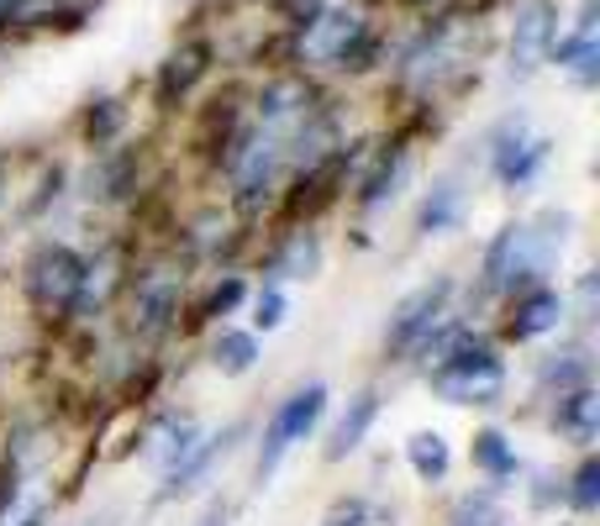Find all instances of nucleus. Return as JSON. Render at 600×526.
I'll use <instances>...</instances> for the list:
<instances>
[{
	"label": "nucleus",
	"mask_w": 600,
	"mask_h": 526,
	"mask_svg": "<svg viewBox=\"0 0 600 526\" xmlns=\"http://www.w3.org/2000/svg\"><path fill=\"white\" fill-rule=\"evenodd\" d=\"M548 59L559 63V69H569L580 90H596V84H600V38H580V32H569V38H553Z\"/></svg>",
	"instance_id": "f3484780"
},
{
	"label": "nucleus",
	"mask_w": 600,
	"mask_h": 526,
	"mask_svg": "<svg viewBox=\"0 0 600 526\" xmlns=\"http://www.w3.org/2000/svg\"><path fill=\"white\" fill-rule=\"evenodd\" d=\"M290 316V301H284L280 284H263L259 301H253V332H274V326Z\"/></svg>",
	"instance_id": "bb28decb"
},
{
	"label": "nucleus",
	"mask_w": 600,
	"mask_h": 526,
	"mask_svg": "<svg viewBox=\"0 0 600 526\" xmlns=\"http://www.w3.org/2000/svg\"><path fill=\"white\" fill-rule=\"evenodd\" d=\"M474 464H480L490 479H511V474H517V453H511V443L500 437L496 426H484V432H474Z\"/></svg>",
	"instance_id": "5701e85b"
},
{
	"label": "nucleus",
	"mask_w": 600,
	"mask_h": 526,
	"mask_svg": "<svg viewBox=\"0 0 600 526\" xmlns=\"http://www.w3.org/2000/svg\"><path fill=\"white\" fill-rule=\"evenodd\" d=\"M11 526H48V506H32L27 516H17Z\"/></svg>",
	"instance_id": "7c9ffc66"
},
{
	"label": "nucleus",
	"mask_w": 600,
	"mask_h": 526,
	"mask_svg": "<svg viewBox=\"0 0 600 526\" xmlns=\"http://www.w3.org/2000/svg\"><path fill=\"white\" fill-rule=\"evenodd\" d=\"M459 216H463V184L459 180H438L427 195H421L417 232H453Z\"/></svg>",
	"instance_id": "a211bd4d"
},
{
	"label": "nucleus",
	"mask_w": 600,
	"mask_h": 526,
	"mask_svg": "<svg viewBox=\"0 0 600 526\" xmlns=\"http://www.w3.org/2000/svg\"><path fill=\"white\" fill-rule=\"evenodd\" d=\"M321 526H369V500L348 495V500H338V506L327 510V522Z\"/></svg>",
	"instance_id": "c85d7f7f"
},
{
	"label": "nucleus",
	"mask_w": 600,
	"mask_h": 526,
	"mask_svg": "<svg viewBox=\"0 0 600 526\" xmlns=\"http://www.w3.org/2000/svg\"><path fill=\"white\" fill-rule=\"evenodd\" d=\"M427 380H432V390L442 401L453 405H496L500 390H506V364H500V353L484 337L459 332L448 343V353L427 368Z\"/></svg>",
	"instance_id": "f03ea898"
},
{
	"label": "nucleus",
	"mask_w": 600,
	"mask_h": 526,
	"mask_svg": "<svg viewBox=\"0 0 600 526\" xmlns=\"http://www.w3.org/2000/svg\"><path fill=\"white\" fill-rule=\"evenodd\" d=\"M242 295H248V284H242L238 274H227V280H217V284H211V295L200 301L196 322H221V316H232V311L242 305Z\"/></svg>",
	"instance_id": "393cba45"
},
{
	"label": "nucleus",
	"mask_w": 600,
	"mask_h": 526,
	"mask_svg": "<svg viewBox=\"0 0 600 526\" xmlns=\"http://www.w3.org/2000/svg\"><path fill=\"white\" fill-rule=\"evenodd\" d=\"M6 6H11V0H0V27H6Z\"/></svg>",
	"instance_id": "f704fd0d"
},
{
	"label": "nucleus",
	"mask_w": 600,
	"mask_h": 526,
	"mask_svg": "<svg viewBox=\"0 0 600 526\" xmlns=\"http://www.w3.org/2000/svg\"><path fill=\"white\" fill-rule=\"evenodd\" d=\"M569 506L580 510V516H590V510L600 506V464L596 458H584V464L574 468V479H569Z\"/></svg>",
	"instance_id": "a878e982"
},
{
	"label": "nucleus",
	"mask_w": 600,
	"mask_h": 526,
	"mask_svg": "<svg viewBox=\"0 0 600 526\" xmlns=\"http://www.w3.org/2000/svg\"><path fill=\"white\" fill-rule=\"evenodd\" d=\"M184 301V263L180 259H148L127 280V311H132V332L142 343H159L169 326L180 322Z\"/></svg>",
	"instance_id": "20e7f679"
},
{
	"label": "nucleus",
	"mask_w": 600,
	"mask_h": 526,
	"mask_svg": "<svg viewBox=\"0 0 600 526\" xmlns=\"http://www.w3.org/2000/svg\"><path fill=\"white\" fill-rule=\"evenodd\" d=\"M232 437H238V426H227V432H211V437H200V443L184 453L180 464L169 468V479H163V500H169V495H184V489H196V479H206V474L217 468V458H227Z\"/></svg>",
	"instance_id": "f8f14e48"
},
{
	"label": "nucleus",
	"mask_w": 600,
	"mask_h": 526,
	"mask_svg": "<svg viewBox=\"0 0 600 526\" xmlns=\"http://www.w3.org/2000/svg\"><path fill=\"white\" fill-rule=\"evenodd\" d=\"M6 169H11V163L0 159V205H6V190H11V180H6Z\"/></svg>",
	"instance_id": "72a5a7b5"
},
{
	"label": "nucleus",
	"mask_w": 600,
	"mask_h": 526,
	"mask_svg": "<svg viewBox=\"0 0 600 526\" xmlns=\"http://www.w3.org/2000/svg\"><path fill=\"white\" fill-rule=\"evenodd\" d=\"M553 38H559V6L553 0H521L517 21H511V80H532Z\"/></svg>",
	"instance_id": "6e6552de"
},
{
	"label": "nucleus",
	"mask_w": 600,
	"mask_h": 526,
	"mask_svg": "<svg viewBox=\"0 0 600 526\" xmlns=\"http://www.w3.org/2000/svg\"><path fill=\"white\" fill-rule=\"evenodd\" d=\"M406 169H411V148H406V142H390L380 159H374V169L359 180V205L363 211H374V205L390 201V195L400 190V180H406Z\"/></svg>",
	"instance_id": "dca6fc26"
},
{
	"label": "nucleus",
	"mask_w": 600,
	"mask_h": 526,
	"mask_svg": "<svg viewBox=\"0 0 600 526\" xmlns=\"http://www.w3.org/2000/svg\"><path fill=\"white\" fill-rule=\"evenodd\" d=\"M374 416H380V395H374V390H359V395L348 401V411L338 416L332 437H327V458H332V464H338V458H348V453H353V447L369 437Z\"/></svg>",
	"instance_id": "4468645a"
},
{
	"label": "nucleus",
	"mask_w": 600,
	"mask_h": 526,
	"mask_svg": "<svg viewBox=\"0 0 600 526\" xmlns=\"http://www.w3.org/2000/svg\"><path fill=\"white\" fill-rule=\"evenodd\" d=\"M321 95L311 90V80H300V74H280V80H269L253 95V122L269 127V132H284V127H296L306 111H317Z\"/></svg>",
	"instance_id": "1a4fd4ad"
},
{
	"label": "nucleus",
	"mask_w": 600,
	"mask_h": 526,
	"mask_svg": "<svg viewBox=\"0 0 600 526\" xmlns=\"http://www.w3.org/2000/svg\"><path fill=\"white\" fill-rule=\"evenodd\" d=\"M317 269H321V237L311 232V226H296V232H284V243L274 247V259H269V274H274L269 284L311 280Z\"/></svg>",
	"instance_id": "ddd939ff"
},
{
	"label": "nucleus",
	"mask_w": 600,
	"mask_h": 526,
	"mask_svg": "<svg viewBox=\"0 0 600 526\" xmlns=\"http://www.w3.org/2000/svg\"><path fill=\"white\" fill-rule=\"evenodd\" d=\"M206 74H211V42L184 38L159 69V105H180Z\"/></svg>",
	"instance_id": "9d476101"
},
{
	"label": "nucleus",
	"mask_w": 600,
	"mask_h": 526,
	"mask_svg": "<svg viewBox=\"0 0 600 526\" xmlns=\"http://www.w3.org/2000/svg\"><path fill=\"white\" fill-rule=\"evenodd\" d=\"M121 122H127V105L121 101H96L90 111H84V138L96 142V148H111L121 132Z\"/></svg>",
	"instance_id": "b1692460"
},
{
	"label": "nucleus",
	"mask_w": 600,
	"mask_h": 526,
	"mask_svg": "<svg viewBox=\"0 0 600 526\" xmlns=\"http://www.w3.org/2000/svg\"><path fill=\"white\" fill-rule=\"evenodd\" d=\"M559 322H563V295L548 290V284H538V290H521L517 295V311H511V322H506V337L532 343L542 332H553Z\"/></svg>",
	"instance_id": "9b49d317"
},
{
	"label": "nucleus",
	"mask_w": 600,
	"mask_h": 526,
	"mask_svg": "<svg viewBox=\"0 0 600 526\" xmlns=\"http://www.w3.org/2000/svg\"><path fill=\"white\" fill-rule=\"evenodd\" d=\"M406 458L417 468V479H427V485H442L448 468H453V453L442 443V432H417V437L406 443Z\"/></svg>",
	"instance_id": "6ab92c4d"
},
{
	"label": "nucleus",
	"mask_w": 600,
	"mask_h": 526,
	"mask_svg": "<svg viewBox=\"0 0 600 526\" xmlns=\"http://www.w3.org/2000/svg\"><path fill=\"white\" fill-rule=\"evenodd\" d=\"M448 301H453V280H448V274H438L432 284L411 290V295L390 311V326H384V353H390V358L417 353L421 337H427V332L448 316Z\"/></svg>",
	"instance_id": "423d86ee"
},
{
	"label": "nucleus",
	"mask_w": 600,
	"mask_h": 526,
	"mask_svg": "<svg viewBox=\"0 0 600 526\" xmlns=\"http://www.w3.org/2000/svg\"><path fill=\"white\" fill-rule=\"evenodd\" d=\"M469 69V21L463 17H442L432 27H421V38L400 53V84L432 95L448 80H463Z\"/></svg>",
	"instance_id": "7ed1b4c3"
},
{
	"label": "nucleus",
	"mask_w": 600,
	"mask_h": 526,
	"mask_svg": "<svg viewBox=\"0 0 600 526\" xmlns=\"http://www.w3.org/2000/svg\"><path fill=\"white\" fill-rule=\"evenodd\" d=\"M211 364L221 374H248L259 364V332H221L217 347H211Z\"/></svg>",
	"instance_id": "4be33fe9"
},
{
	"label": "nucleus",
	"mask_w": 600,
	"mask_h": 526,
	"mask_svg": "<svg viewBox=\"0 0 600 526\" xmlns=\"http://www.w3.org/2000/svg\"><path fill=\"white\" fill-rule=\"evenodd\" d=\"M290 59L317 63V69H348L363 74L380 59V32L369 27L363 6H338V11H317L311 21H300V38L290 42Z\"/></svg>",
	"instance_id": "f257e3e1"
},
{
	"label": "nucleus",
	"mask_w": 600,
	"mask_h": 526,
	"mask_svg": "<svg viewBox=\"0 0 600 526\" xmlns=\"http://www.w3.org/2000/svg\"><path fill=\"white\" fill-rule=\"evenodd\" d=\"M27 295L38 305V316L48 322H69V311L80 301V284H84V259L74 253L69 243H38L32 247V259H27Z\"/></svg>",
	"instance_id": "39448f33"
},
{
	"label": "nucleus",
	"mask_w": 600,
	"mask_h": 526,
	"mask_svg": "<svg viewBox=\"0 0 600 526\" xmlns=\"http://www.w3.org/2000/svg\"><path fill=\"white\" fill-rule=\"evenodd\" d=\"M321 411H327V385H306L296 390L290 401H280V411L269 416V426H263V443H259V479H269L274 468H280V458L290 453V447L311 432V426L321 422Z\"/></svg>",
	"instance_id": "0eeeda50"
},
{
	"label": "nucleus",
	"mask_w": 600,
	"mask_h": 526,
	"mask_svg": "<svg viewBox=\"0 0 600 526\" xmlns=\"http://www.w3.org/2000/svg\"><path fill=\"white\" fill-rule=\"evenodd\" d=\"M453 526H500L496 500L490 495H463L459 510H453Z\"/></svg>",
	"instance_id": "cd10ccee"
},
{
	"label": "nucleus",
	"mask_w": 600,
	"mask_h": 526,
	"mask_svg": "<svg viewBox=\"0 0 600 526\" xmlns=\"http://www.w3.org/2000/svg\"><path fill=\"white\" fill-rule=\"evenodd\" d=\"M411 6H427V0H411Z\"/></svg>",
	"instance_id": "c9c22d12"
},
{
	"label": "nucleus",
	"mask_w": 600,
	"mask_h": 526,
	"mask_svg": "<svg viewBox=\"0 0 600 526\" xmlns=\"http://www.w3.org/2000/svg\"><path fill=\"white\" fill-rule=\"evenodd\" d=\"M548 153H553V142H548V138H527L517 153L506 159V169H500L496 180L506 184V190H521V184H532V180H538V169L548 163Z\"/></svg>",
	"instance_id": "412c9836"
},
{
	"label": "nucleus",
	"mask_w": 600,
	"mask_h": 526,
	"mask_svg": "<svg viewBox=\"0 0 600 526\" xmlns=\"http://www.w3.org/2000/svg\"><path fill=\"white\" fill-rule=\"evenodd\" d=\"M53 6H59L63 17H74V21H80L84 11H90V0H53Z\"/></svg>",
	"instance_id": "2f4dec72"
},
{
	"label": "nucleus",
	"mask_w": 600,
	"mask_h": 526,
	"mask_svg": "<svg viewBox=\"0 0 600 526\" xmlns=\"http://www.w3.org/2000/svg\"><path fill=\"white\" fill-rule=\"evenodd\" d=\"M590 316H596V274L580 280V322H590Z\"/></svg>",
	"instance_id": "c756f323"
},
{
	"label": "nucleus",
	"mask_w": 600,
	"mask_h": 526,
	"mask_svg": "<svg viewBox=\"0 0 600 526\" xmlns=\"http://www.w3.org/2000/svg\"><path fill=\"white\" fill-rule=\"evenodd\" d=\"M553 426H559L563 437L574 447H590L600 432V395L590 385L569 390V395H559V411H553Z\"/></svg>",
	"instance_id": "2eb2a0df"
},
{
	"label": "nucleus",
	"mask_w": 600,
	"mask_h": 526,
	"mask_svg": "<svg viewBox=\"0 0 600 526\" xmlns=\"http://www.w3.org/2000/svg\"><path fill=\"white\" fill-rule=\"evenodd\" d=\"M538 385H542V390H559V395L590 385V358H584L580 347H574V353H553V358H542Z\"/></svg>",
	"instance_id": "aec40b11"
},
{
	"label": "nucleus",
	"mask_w": 600,
	"mask_h": 526,
	"mask_svg": "<svg viewBox=\"0 0 600 526\" xmlns=\"http://www.w3.org/2000/svg\"><path fill=\"white\" fill-rule=\"evenodd\" d=\"M200 526H227V506H211L206 516H200Z\"/></svg>",
	"instance_id": "473e14b6"
}]
</instances>
